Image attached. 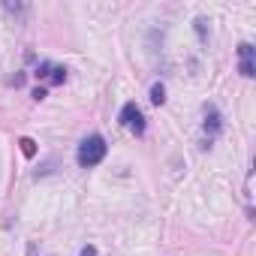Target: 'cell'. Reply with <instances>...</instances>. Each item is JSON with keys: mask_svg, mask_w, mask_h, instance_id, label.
Wrapping results in <instances>:
<instances>
[{"mask_svg": "<svg viewBox=\"0 0 256 256\" xmlns=\"http://www.w3.org/2000/svg\"><path fill=\"white\" fill-rule=\"evenodd\" d=\"M78 256H96V247L94 244H88V247H82V253Z\"/></svg>", "mask_w": 256, "mask_h": 256, "instance_id": "cell-8", "label": "cell"}, {"mask_svg": "<svg viewBox=\"0 0 256 256\" xmlns=\"http://www.w3.org/2000/svg\"><path fill=\"white\" fill-rule=\"evenodd\" d=\"M220 126H223V118H220L217 106L208 102V106H205V133H208V139H214V136L220 133Z\"/></svg>", "mask_w": 256, "mask_h": 256, "instance_id": "cell-3", "label": "cell"}, {"mask_svg": "<svg viewBox=\"0 0 256 256\" xmlns=\"http://www.w3.org/2000/svg\"><path fill=\"white\" fill-rule=\"evenodd\" d=\"M18 145H22V151H24V157H34V154H36V145H34V139H22Z\"/></svg>", "mask_w": 256, "mask_h": 256, "instance_id": "cell-7", "label": "cell"}, {"mask_svg": "<svg viewBox=\"0 0 256 256\" xmlns=\"http://www.w3.org/2000/svg\"><path fill=\"white\" fill-rule=\"evenodd\" d=\"M52 82H54V84L66 82V70H64V66H52Z\"/></svg>", "mask_w": 256, "mask_h": 256, "instance_id": "cell-6", "label": "cell"}, {"mask_svg": "<svg viewBox=\"0 0 256 256\" xmlns=\"http://www.w3.org/2000/svg\"><path fill=\"white\" fill-rule=\"evenodd\" d=\"M106 139L102 136H88L82 145H78V154H76V160H78V166L82 169H90V166H96V163H102V157H106Z\"/></svg>", "mask_w": 256, "mask_h": 256, "instance_id": "cell-1", "label": "cell"}, {"mask_svg": "<svg viewBox=\"0 0 256 256\" xmlns=\"http://www.w3.org/2000/svg\"><path fill=\"white\" fill-rule=\"evenodd\" d=\"M151 102H154V106H163V102H166V88H163V84H154V88H151Z\"/></svg>", "mask_w": 256, "mask_h": 256, "instance_id": "cell-5", "label": "cell"}, {"mask_svg": "<svg viewBox=\"0 0 256 256\" xmlns=\"http://www.w3.org/2000/svg\"><path fill=\"white\" fill-rule=\"evenodd\" d=\"M120 126H126L130 133H136V136H142L145 133V118H142V108L136 106V102H126L124 108H120Z\"/></svg>", "mask_w": 256, "mask_h": 256, "instance_id": "cell-2", "label": "cell"}, {"mask_svg": "<svg viewBox=\"0 0 256 256\" xmlns=\"http://www.w3.org/2000/svg\"><path fill=\"white\" fill-rule=\"evenodd\" d=\"M238 54H241V66H238L241 76H244V78H253V76H256V66H253V46H250V42H241V46H238Z\"/></svg>", "mask_w": 256, "mask_h": 256, "instance_id": "cell-4", "label": "cell"}]
</instances>
